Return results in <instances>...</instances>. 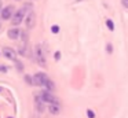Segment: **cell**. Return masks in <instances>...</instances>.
<instances>
[{"label":"cell","mask_w":128,"mask_h":118,"mask_svg":"<svg viewBox=\"0 0 128 118\" xmlns=\"http://www.w3.org/2000/svg\"><path fill=\"white\" fill-rule=\"evenodd\" d=\"M3 55H4V58H7V59L17 62V52H15L12 48H10V47H4L3 48Z\"/></svg>","instance_id":"5b68a950"},{"label":"cell","mask_w":128,"mask_h":118,"mask_svg":"<svg viewBox=\"0 0 128 118\" xmlns=\"http://www.w3.org/2000/svg\"><path fill=\"white\" fill-rule=\"evenodd\" d=\"M28 8H30V4L24 5L22 8H20V10L15 11L14 16H12V19H11V21H12L11 23L14 25V26H18L21 22H24V18H25V14H26V10H28Z\"/></svg>","instance_id":"6da1fadb"},{"label":"cell","mask_w":128,"mask_h":118,"mask_svg":"<svg viewBox=\"0 0 128 118\" xmlns=\"http://www.w3.org/2000/svg\"><path fill=\"white\" fill-rule=\"evenodd\" d=\"M59 58H61V54H59V52H56V54H55V59H59Z\"/></svg>","instance_id":"2e32d148"},{"label":"cell","mask_w":128,"mask_h":118,"mask_svg":"<svg viewBox=\"0 0 128 118\" xmlns=\"http://www.w3.org/2000/svg\"><path fill=\"white\" fill-rule=\"evenodd\" d=\"M121 4L124 5L125 8H128V0H121Z\"/></svg>","instance_id":"9a60e30c"},{"label":"cell","mask_w":128,"mask_h":118,"mask_svg":"<svg viewBox=\"0 0 128 118\" xmlns=\"http://www.w3.org/2000/svg\"><path fill=\"white\" fill-rule=\"evenodd\" d=\"M51 30H52V33H58L59 32V27L58 26H52V27H51Z\"/></svg>","instance_id":"5bb4252c"},{"label":"cell","mask_w":128,"mask_h":118,"mask_svg":"<svg viewBox=\"0 0 128 118\" xmlns=\"http://www.w3.org/2000/svg\"><path fill=\"white\" fill-rule=\"evenodd\" d=\"M26 27L28 29H32L34 26V12L33 11H29V14L26 15Z\"/></svg>","instance_id":"ba28073f"},{"label":"cell","mask_w":128,"mask_h":118,"mask_svg":"<svg viewBox=\"0 0 128 118\" xmlns=\"http://www.w3.org/2000/svg\"><path fill=\"white\" fill-rule=\"evenodd\" d=\"M108 52H112V45H108Z\"/></svg>","instance_id":"e0dca14e"},{"label":"cell","mask_w":128,"mask_h":118,"mask_svg":"<svg viewBox=\"0 0 128 118\" xmlns=\"http://www.w3.org/2000/svg\"><path fill=\"white\" fill-rule=\"evenodd\" d=\"M40 98L43 99V102H44V103H48V104L58 103L56 98H54V96L51 95V92H48V91H43V92L40 93Z\"/></svg>","instance_id":"277c9868"},{"label":"cell","mask_w":128,"mask_h":118,"mask_svg":"<svg viewBox=\"0 0 128 118\" xmlns=\"http://www.w3.org/2000/svg\"><path fill=\"white\" fill-rule=\"evenodd\" d=\"M48 110H50L51 114H59V111H61V106H59V103L48 104Z\"/></svg>","instance_id":"9c48e42d"},{"label":"cell","mask_w":128,"mask_h":118,"mask_svg":"<svg viewBox=\"0 0 128 118\" xmlns=\"http://www.w3.org/2000/svg\"><path fill=\"white\" fill-rule=\"evenodd\" d=\"M87 115H88V118H95V113L91 110H87Z\"/></svg>","instance_id":"7c38bea8"},{"label":"cell","mask_w":128,"mask_h":118,"mask_svg":"<svg viewBox=\"0 0 128 118\" xmlns=\"http://www.w3.org/2000/svg\"><path fill=\"white\" fill-rule=\"evenodd\" d=\"M48 81V76L44 73H36L33 76V84L40 85V87H44V84Z\"/></svg>","instance_id":"3957f363"},{"label":"cell","mask_w":128,"mask_h":118,"mask_svg":"<svg viewBox=\"0 0 128 118\" xmlns=\"http://www.w3.org/2000/svg\"><path fill=\"white\" fill-rule=\"evenodd\" d=\"M43 99L40 98V96H36V107L39 109V111H43Z\"/></svg>","instance_id":"30bf717a"},{"label":"cell","mask_w":128,"mask_h":118,"mask_svg":"<svg viewBox=\"0 0 128 118\" xmlns=\"http://www.w3.org/2000/svg\"><path fill=\"white\" fill-rule=\"evenodd\" d=\"M106 25H108L109 30H114V25H113V21H112V19H108V21H106Z\"/></svg>","instance_id":"8fae6325"},{"label":"cell","mask_w":128,"mask_h":118,"mask_svg":"<svg viewBox=\"0 0 128 118\" xmlns=\"http://www.w3.org/2000/svg\"><path fill=\"white\" fill-rule=\"evenodd\" d=\"M34 54H36V62L39 63L40 66L46 67V51H44V47H43L42 44H37L36 45Z\"/></svg>","instance_id":"7a4b0ae2"},{"label":"cell","mask_w":128,"mask_h":118,"mask_svg":"<svg viewBox=\"0 0 128 118\" xmlns=\"http://www.w3.org/2000/svg\"><path fill=\"white\" fill-rule=\"evenodd\" d=\"M0 8H2V1H0Z\"/></svg>","instance_id":"ac0fdd59"},{"label":"cell","mask_w":128,"mask_h":118,"mask_svg":"<svg viewBox=\"0 0 128 118\" xmlns=\"http://www.w3.org/2000/svg\"><path fill=\"white\" fill-rule=\"evenodd\" d=\"M6 71H7V67H6V66L0 65V73H6Z\"/></svg>","instance_id":"4fadbf2b"},{"label":"cell","mask_w":128,"mask_h":118,"mask_svg":"<svg viewBox=\"0 0 128 118\" xmlns=\"http://www.w3.org/2000/svg\"><path fill=\"white\" fill-rule=\"evenodd\" d=\"M15 11H14V7L12 5H7L2 10V18L3 19H10L11 16H14Z\"/></svg>","instance_id":"8992f818"},{"label":"cell","mask_w":128,"mask_h":118,"mask_svg":"<svg viewBox=\"0 0 128 118\" xmlns=\"http://www.w3.org/2000/svg\"><path fill=\"white\" fill-rule=\"evenodd\" d=\"M21 34H22V32H21V30L18 29V27H11V29H10L8 32H7V36H8V37L11 38V40H17V38L20 37Z\"/></svg>","instance_id":"52a82bcc"}]
</instances>
